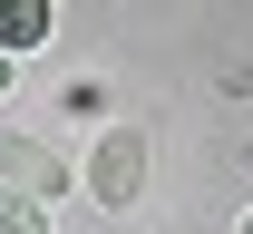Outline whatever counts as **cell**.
Segmentation results:
<instances>
[{"instance_id":"6da1fadb","label":"cell","mask_w":253,"mask_h":234,"mask_svg":"<svg viewBox=\"0 0 253 234\" xmlns=\"http://www.w3.org/2000/svg\"><path fill=\"white\" fill-rule=\"evenodd\" d=\"M88 195L107 205V215H126V205L146 195V127H136V117L97 137V156H88Z\"/></svg>"},{"instance_id":"7a4b0ae2","label":"cell","mask_w":253,"mask_h":234,"mask_svg":"<svg viewBox=\"0 0 253 234\" xmlns=\"http://www.w3.org/2000/svg\"><path fill=\"white\" fill-rule=\"evenodd\" d=\"M68 186V166L49 156V146H30V137H0V195H20V205H49Z\"/></svg>"},{"instance_id":"3957f363","label":"cell","mask_w":253,"mask_h":234,"mask_svg":"<svg viewBox=\"0 0 253 234\" xmlns=\"http://www.w3.org/2000/svg\"><path fill=\"white\" fill-rule=\"evenodd\" d=\"M49 39V0H0V59H20Z\"/></svg>"},{"instance_id":"277c9868","label":"cell","mask_w":253,"mask_h":234,"mask_svg":"<svg viewBox=\"0 0 253 234\" xmlns=\"http://www.w3.org/2000/svg\"><path fill=\"white\" fill-rule=\"evenodd\" d=\"M0 234H49V205H20V195H0Z\"/></svg>"},{"instance_id":"5b68a950","label":"cell","mask_w":253,"mask_h":234,"mask_svg":"<svg viewBox=\"0 0 253 234\" xmlns=\"http://www.w3.org/2000/svg\"><path fill=\"white\" fill-rule=\"evenodd\" d=\"M0 88H10V59H0Z\"/></svg>"},{"instance_id":"8992f818","label":"cell","mask_w":253,"mask_h":234,"mask_svg":"<svg viewBox=\"0 0 253 234\" xmlns=\"http://www.w3.org/2000/svg\"><path fill=\"white\" fill-rule=\"evenodd\" d=\"M244 234H253V215H244Z\"/></svg>"}]
</instances>
